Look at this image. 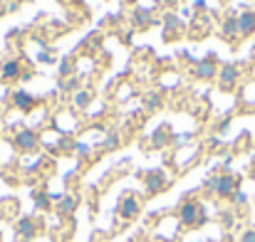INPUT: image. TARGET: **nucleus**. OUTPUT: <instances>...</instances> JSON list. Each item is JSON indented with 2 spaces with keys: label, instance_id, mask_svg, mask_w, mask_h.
Segmentation results:
<instances>
[{
  "label": "nucleus",
  "instance_id": "f257e3e1",
  "mask_svg": "<svg viewBox=\"0 0 255 242\" xmlns=\"http://www.w3.org/2000/svg\"><path fill=\"white\" fill-rule=\"evenodd\" d=\"M206 188L211 193H216L218 198H233L236 190H241V178L233 175V173H221V175H213L206 180Z\"/></svg>",
  "mask_w": 255,
  "mask_h": 242
},
{
  "label": "nucleus",
  "instance_id": "f03ea898",
  "mask_svg": "<svg viewBox=\"0 0 255 242\" xmlns=\"http://www.w3.org/2000/svg\"><path fill=\"white\" fill-rule=\"evenodd\" d=\"M178 220L183 228H201L206 223V208L198 200H186L178 208Z\"/></svg>",
  "mask_w": 255,
  "mask_h": 242
},
{
  "label": "nucleus",
  "instance_id": "7ed1b4c3",
  "mask_svg": "<svg viewBox=\"0 0 255 242\" xmlns=\"http://www.w3.org/2000/svg\"><path fill=\"white\" fill-rule=\"evenodd\" d=\"M144 185H146V193H149V195H156V193L166 190L169 178H166V173H164L161 168H154V170H149V173L144 175Z\"/></svg>",
  "mask_w": 255,
  "mask_h": 242
},
{
  "label": "nucleus",
  "instance_id": "20e7f679",
  "mask_svg": "<svg viewBox=\"0 0 255 242\" xmlns=\"http://www.w3.org/2000/svg\"><path fill=\"white\" fill-rule=\"evenodd\" d=\"M37 144H40V136H37V131H32V129H22V131H17V136H15V146H17V151H22V154L37 151Z\"/></svg>",
  "mask_w": 255,
  "mask_h": 242
},
{
  "label": "nucleus",
  "instance_id": "39448f33",
  "mask_svg": "<svg viewBox=\"0 0 255 242\" xmlns=\"http://www.w3.org/2000/svg\"><path fill=\"white\" fill-rule=\"evenodd\" d=\"M117 213H119L124 220H134V218L141 213L139 198H136V195H124V198L119 200V205H117Z\"/></svg>",
  "mask_w": 255,
  "mask_h": 242
},
{
  "label": "nucleus",
  "instance_id": "423d86ee",
  "mask_svg": "<svg viewBox=\"0 0 255 242\" xmlns=\"http://www.w3.org/2000/svg\"><path fill=\"white\" fill-rule=\"evenodd\" d=\"M35 235H37L35 220H32V218H22V220L17 223V238H20V242H30Z\"/></svg>",
  "mask_w": 255,
  "mask_h": 242
},
{
  "label": "nucleus",
  "instance_id": "0eeeda50",
  "mask_svg": "<svg viewBox=\"0 0 255 242\" xmlns=\"http://www.w3.org/2000/svg\"><path fill=\"white\" fill-rule=\"evenodd\" d=\"M12 101H15V106L22 109V111H32V109L37 106V99H35L32 94H27L25 89H17V91L12 94Z\"/></svg>",
  "mask_w": 255,
  "mask_h": 242
},
{
  "label": "nucleus",
  "instance_id": "6e6552de",
  "mask_svg": "<svg viewBox=\"0 0 255 242\" xmlns=\"http://www.w3.org/2000/svg\"><path fill=\"white\" fill-rule=\"evenodd\" d=\"M238 77H241V70H238L236 65H226V67L221 70V86H223V89H233Z\"/></svg>",
  "mask_w": 255,
  "mask_h": 242
},
{
  "label": "nucleus",
  "instance_id": "1a4fd4ad",
  "mask_svg": "<svg viewBox=\"0 0 255 242\" xmlns=\"http://www.w3.org/2000/svg\"><path fill=\"white\" fill-rule=\"evenodd\" d=\"M238 30H241V37L253 35L255 32V12H251V10L241 12V17H238Z\"/></svg>",
  "mask_w": 255,
  "mask_h": 242
},
{
  "label": "nucleus",
  "instance_id": "9d476101",
  "mask_svg": "<svg viewBox=\"0 0 255 242\" xmlns=\"http://www.w3.org/2000/svg\"><path fill=\"white\" fill-rule=\"evenodd\" d=\"M216 70H218V67H216V62L208 57V60H203V62H198V65H196L193 75H196V77H201V80H213V77H216Z\"/></svg>",
  "mask_w": 255,
  "mask_h": 242
},
{
  "label": "nucleus",
  "instance_id": "9b49d317",
  "mask_svg": "<svg viewBox=\"0 0 255 242\" xmlns=\"http://www.w3.org/2000/svg\"><path fill=\"white\" fill-rule=\"evenodd\" d=\"M17 77H20V62L17 60H10V62H5L0 67V80L10 81V80H17Z\"/></svg>",
  "mask_w": 255,
  "mask_h": 242
},
{
  "label": "nucleus",
  "instance_id": "f8f14e48",
  "mask_svg": "<svg viewBox=\"0 0 255 242\" xmlns=\"http://www.w3.org/2000/svg\"><path fill=\"white\" fill-rule=\"evenodd\" d=\"M221 32H223V37H226V40H233V37H238V35H241V30H238V17H228V20L223 22Z\"/></svg>",
  "mask_w": 255,
  "mask_h": 242
},
{
  "label": "nucleus",
  "instance_id": "ddd939ff",
  "mask_svg": "<svg viewBox=\"0 0 255 242\" xmlns=\"http://www.w3.org/2000/svg\"><path fill=\"white\" fill-rule=\"evenodd\" d=\"M75 208H77V198H72V195L60 198V205H57L60 215H72V213H75Z\"/></svg>",
  "mask_w": 255,
  "mask_h": 242
},
{
  "label": "nucleus",
  "instance_id": "4468645a",
  "mask_svg": "<svg viewBox=\"0 0 255 242\" xmlns=\"http://www.w3.org/2000/svg\"><path fill=\"white\" fill-rule=\"evenodd\" d=\"M151 141H154V146H156V149H159V146H166V144L171 141V131H169V126H159Z\"/></svg>",
  "mask_w": 255,
  "mask_h": 242
},
{
  "label": "nucleus",
  "instance_id": "2eb2a0df",
  "mask_svg": "<svg viewBox=\"0 0 255 242\" xmlns=\"http://www.w3.org/2000/svg\"><path fill=\"white\" fill-rule=\"evenodd\" d=\"M134 20H136V25H141V27H146V25L151 22V10H136V15H134Z\"/></svg>",
  "mask_w": 255,
  "mask_h": 242
},
{
  "label": "nucleus",
  "instance_id": "dca6fc26",
  "mask_svg": "<svg viewBox=\"0 0 255 242\" xmlns=\"http://www.w3.org/2000/svg\"><path fill=\"white\" fill-rule=\"evenodd\" d=\"M35 208L47 210V208H50V195H47V193H35Z\"/></svg>",
  "mask_w": 255,
  "mask_h": 242
},
{
  "label": "nucleus",
  "instance_id": "f3484780",
  "mask_svg": "<svg viewBox=\"0 0 255 242\" xmlns=\"http://www.w3.org/2000/svg\"><path fill=\"white\" fill-rule=\"evenodd\" d=\"M117 146H119V136H117V134L107 136V141H104V149H109V151H112V149H117Z\"/></svg>",
  "mask_w": 255,
  "mask_h": 242
},
{
  "label": "nucleus",
  "instance_id": "a211bd4d",
  "mask_svg": "<svg viewBox=\"0 0 255 242\" xmlns=\"http://www.w3.org/2000/svg\"><path fill=\"white\" fill-rule=\"evenodd\" d=\"M159 104H161V96H159V94H151V96H149V101H146V106H149V109H156Z\"/></svg>",
  "mask_w": 255,
  "mask_h": 242
},
{
  "label": "nucleus",
  "instance_id": "6ab92c4d",
  "mask_svg": "<svg viewBox=\"0 0 255 242\" xmlns=\"http://www.w3.org/2000/svg\"><path fill=\"white\" fill-rule=\"evenodd\" d=\"M231 200H233V203H238V205H243V203H246V200H248V195H246V193H243V190H236V195H233V198H231Z\"/></svg>",
  "mask_w": 255,
  "mask_h": 242
},
{
  "label": "nucleus",
  "instance_id": "aec40b11",
  "mask_svg": "<svg viewBox=\"0 0 255 242\" xmlns=\"http://www.w3.org/2000/svg\"><path fill=\"white\" fill-rule=\"evenodd\" d=\"M241 242H255V230H246L241 235Z\"/></svg>",
  "mask_w": 255,
  "mask_h": 242
},
{
  "label": "nucleus",
  "instance_id": "412c9836",
  "mask_svg": "<svg viewBox=\"0 0 255 242\" xmlns=\"http://www.w3.org/2000/svg\"><path fill=\"white\" fill-rule=\"evenodd\" d=\"M89 99H92V96H89L87 91H82V94H77V104H80V106H87V104H89Z\"/></svg>",
  "mask_w": 255,
  "mask_h": 242
},
{
  "label": "nucleus",
  "instance_id": "4be33fe9",
  "mask_svg": "<svg viewBox=\"0 0 255 242\" xmlns=\"http://www.w3.org/2000/svg\"><path fill=\"white\" fill-rule=\"evenodd\" d=\"M251 178L255 180V159H253V163H251Z\"/></svg>",
  "mask_w": 255,
  "mask_h": 242
},
{
  "label": "nucleus",
  "instance_id": "5701e85b",
  "mask_svg": "<svg viewBox=\"0 0 255 242\" xmlns=\"http://www.w3.org/2000/svg\"><path fill=\"white\" fill-rule=\"evenodd\" d=\"M127 2H136V0H127Z\"/></svg>",
  "mask_w": 255,
  "mask_h": 242
}]
</instances>
